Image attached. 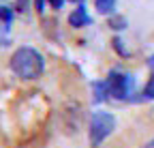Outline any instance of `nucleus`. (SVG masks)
I'll return each mask as SVG.
<instances>
[{
    "label": "nucleus",
    "instance_id": "obj_3",
    "mask_svg": "<svg viewBox=\"0 0 154 148\" xmlns=\"http://www.w3.org/2000/svg\"><path fill=\"white\" fill-rule=\"evenodd\" d=\"M107 95L111 99H118V101H124L131 97V92H133V86H135V80L131 75H126V73H120V71H111L107 80Z\"/></svg>",
    "mask_w": 154,
    "mask_h": 148
},
{
    "label": "nucleus",
    "instance_id": "obj_11",
    "mask_svg": "<svg viewBox=\"0 0 154 148\" xmlns=\"http://www.w3.org/2000/svg\"><path fill=\"white\" fill-rule=\"evenodd\" d=\"M34 5H36V9L43 13V7H45V0H34Z\"/></svg>",
    "mask_w": 154,
    "mask_h": 148
},
{
    "label": "nucleus",
    "instance_id": "obj_12",
    "mask_svg": "<svg viewBox=\"0 0 154 148\" xmlns=\"http://www.w3.org/2000/svg\"><path fill=\"white\" fill-rule=\"evenodd\" d=\"M143 148H154V137H152V140H150V142H148V144H146Z\"/></svg>",
    "mask_w": 154,
    "mask_h": 148
},
{
    "label": "nucleus",
    "instance_id": "obj_10",
    "mask_svg": "<svg viewBox=\"0 0 154 148\" xmlns=\"http://www.w3.org/2000/svg\"><path fill=\"white\" fill-rule=\"evenodd\" d=\"M47 2L51 5V9H62V5H64V0H47Z\"/></svg>",
    "mask_w": 154,
    "mask_h": 148
},
{
    "label": "nucleus",
    "instance_id": "obj_1",
    "mask_svg": "<svg viewBox=\"0 0 154 148\" xmlns=\"http://www.w3.org/2000/svg\"><path fill=\"white\" fill-rule=\"evenodd\" d=\"M43 56L34 47H17L11 56V71L22 80H36L43 75Z\"/></svg>",
    "mask_w": 154,
    "mask_h": 148
},
{
    "label": "nucleus",
    "instance_id": "obj_8",
    "mask_svg": "<svg viewBox=\"0 0 154 148\" xmlns=\"http://www.w3.org/2000/svg\"><path fill=\"white\" fill-rule=\"evenodd\" d=\"M0 20H2V22L9 26L11 20H13V11H11L9 7H2V5H0Z\"/></svg>",
    "mask_w": 154,
    "mask_h": 148
},
{
    "label": "nucleus",
    "instance_id": "obj_4",
    "mask_svg": "<svg viewBox=\"0 0 154 148\" xmlns=\"http://www.w3.org/2000/svg\"><path fill=\"white\" fill-rule=\"evenodd\" d=\"M92 22V17L88 15V11H86V7L84 5H79L71 15H69V24L73 26V28H84V26H88Z\"/></svg>",
    "mask_w": 154,
    "mask_h": 148
},
{
    "label": "nucleus",
    "instance_id": "obj_7",
    "mask_svg": "<svg viewBox=\"0 0 154 148\" xmlns=\"http://www.w3.org/2000/svg\"><path fill=\"white\" fill-rule=\"evenodd\" d=\"M94 5H96V11H99V13L109 15L116 9V0H94Z\"/></svg>",
    "mask_w": 154,
    "mask_h": 148
},
{
    "label": "nucleus",
    "instance_id": "obj_2",
    "mask_svg": "<svg viewBox=\"0 0 154 148\" xmlns=\"http://www.w3.org/2000/svg\"><path fill=\"white\" fill-rule=\"evenodd\" d=\"M116 129V118L109 112H94L90 118V144L96 148L101 146Z\"/></svg>",
    "mask_w": 154,
    "mask_h": 148
},
{
    "label": "nucleus",
    "instance_id": "obj_9",
    "mask_svg": "<svg viewBox=\"0 0 154 148\" xmlns=\"http://www.w3.org/2000/svg\"><path fill=\"white\" fill-rule=\"evenodd\" d=\"M109 26H111V28H116V30L124 28V17H113V20L109 22Z\"/></svg>",
    "mask_w": 154,
    "mask_h": 148
},
{
    "label": "nucleus",
    "instance_id": "obj_6",
    "mask_svg": "<svg viewBox=\"0 0 154 148\" xmlns=\"http://www.w3.org/2000/svg\"><path fill=\"white\" fill-rule=\"evenodd\" d=\"M92 90H94V101H96V103L109 99V95H107V84H105V82H94V84H92Z\"/></svg>",
    "mask_w": 154,
    "mask_h": 148
},
{
    "label": "nucleus",
    "instance_id": "obj_5",
    "mask_svg": "<svg viewBox=\"0 0 154 148\" xmlns=\"http://www.w3.org/2000/svg\"><path fill=\"white\" fill-rule=\"evenodd\" d=\"M148 67H150L152 77H150V82H148L146 88H143V97H146V99H154V56L148 58Z\"/></svg>",
    "mask_w": 154,
    "mask_h": 148
},
{
    "label": "nucleus",
    "instance_id": "obj_13",
    "mask_svg": "<svg viewBox=\"0 0 154 148\" xmlns=\"http://www.w3.org/2000/svg\"><path fill=\"white\" fill-rule=\"evenodd\" d=\"M71 2H75V5H77V2H79V5H82V2H84V0H71Z\"/></svg>",
    "mask_w": 154,
    "mask_h": 148
}]
</instances>
